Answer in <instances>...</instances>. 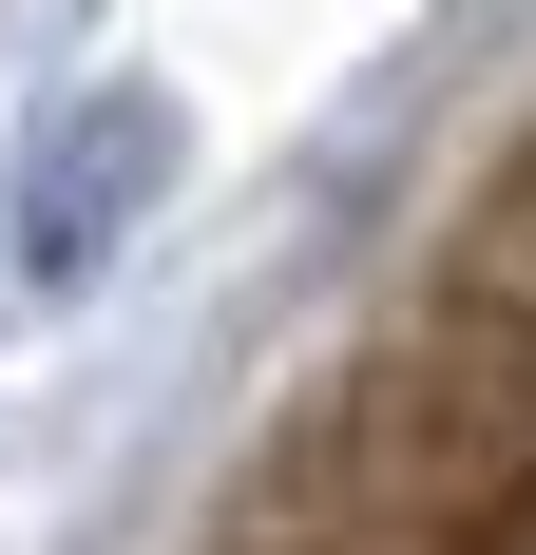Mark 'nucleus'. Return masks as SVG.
<instances>
[{
	"mask_svg": "<svg viewBox=\"0 0 536 555\" xmlns=\"http://www.w3.org/2000/svg\"><path fill=\"white\" fill-rule=\"evenodd\" d=\"M326 517L383 555H536V287H441L326 422Z\"/></svg>",
	"mask_w": 536,
	"mask_h": 555,
	"instance_id": "nucleus-1",
	"label": "nucleus"
},
{
	"mask_svg": "<svg viewBox=\"0 0 536 555\" xmlns=\"http://www.w3.org/2000/svg\"><path fill=\"white\" fill-rule=\"evenodd\" d=\"M365 555H383V537H365Z\"/></svg>",
	"mask_w": 536,
	"mask_h": 555,
	"instance_id": "nucleus-3",
	"label": "nucleus"
},
{
	"mask_svg": "<svg viewBox=\"0 0 536 555\" xmlns=\"http://www.w3.org/2000/svg\"><path fill=\"white\" fill-rule=\"evenodd\" d=\"M135 192H154V115H97V134H58V172H39V249H58V269H97Z\"/></svg>",
	"mask_w": 536,
	"mask_h": 555,
	"instance_id": "nucleus-2",
	"label": "nucleus"
}]
</instances>
